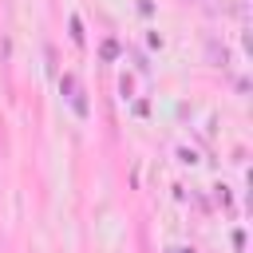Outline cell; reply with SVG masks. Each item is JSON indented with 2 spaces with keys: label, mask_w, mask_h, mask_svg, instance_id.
Listing matches in <instances>:
<instances>
[{
  "label": "cell",
  "mask_w": 253,
  "mask_h": 253,
  "mask_svg": "<svg viewBox=\"0 0 253 253\" xmlns=\"http://www.w3.org/2000/svg\"><path fill=\"white\" fill-rule=\"evenodd\" d=\"M63 87H67V99L75 103V111H87V107H83V95H79V83H75L71 75H63Z\"/></svg>",
  "instance_id": "obj_1"
}]
</instances>
